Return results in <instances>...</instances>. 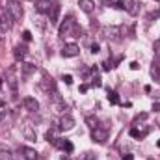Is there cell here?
<instances>
[{"mask_svg": "<svg viewBox=\"0 0 160 160\" xmlns=\"http://www.w3.org/2000/svg\"><path fill=\"white\" fill-rule=\"evenodd\" d=\"M82 36V28L77 24V21L73 17L63 19V22L60 24V38H80Z\"/></svg>", "mask_w": 160, "mask_h": 160, "instance_id": "obj_1", "label": "cell"}, {"mask_svg": "<svg viewBox=\"0 0 160 160\" xmlns=\"http://www.w3.org/2000/svg\"><path fill=\"white\" fill-rule=\"evenodd\" d=\"M6 9H8V13L13 17V21H21V19H22V15H24L22 6H21V2H19V0H8Z\"/></svg>", "mask_w": 160, "mask_h": 160, "instance_id": "obj_2", "label": "cell"}, {"mask_svg": "<svg viewBox=\"0 0 160 160\" xmlns=\"http://www.w3.org/2000/svg\"><path fill=\"white\" fill-rule=\"evenodd\" d=\"M91 140L97 142V143H104L108 140V127H106V123L91 128Z\"/></svg>", "mask_w": 160, "mask_h": 160, "instance_id": "obj_3", "label": "cell"}, {"mask_svg": "<svg viewBox=\"0 0 160 160\" xmlns=\"http://www.w3.org/2000/svg\"><path fill=\"white\" fill-rule=\"evenodd\" d=\"M15 71H17V67H9L6 71V82H8V86L13 93H17V86H19V78L15 77Z\"/></svg>", "mask_w": 160, "mask_h": 160, "instance_id": "obj_4", "label": "cell"}, {"mask_svg": "<svg viewBox=\"0 0 160 160\" xmlns=\"http://www.w3.org/2000/svg\"><path fill=\"white\" fill-rule=\"evenodd\" d=\"M101 34H102V38L108 41H118L121 36V30L118 26H106V28H102L101 30Z\"/></svg>", "mask_w": 160, "mask_h": 160, "instance_id": "obj_5", "label": "cell"}, {"mask_svg": "<svg viewBox=\"0 0 160 160\" xmlns=\"http://www.w3.org/2000/svg\"><path fill=\"white\" fill-rule=\"evenodd\" d=\"M39 89L41 91H45V93H52V91H56V82L50 78V77H47V75H43V78L39 80Z\"/></svg>", "mask_w": 160, "mask_h": 160, "instance_id": "obj_6", "label": "cell"}, {"mask_svg": "<svg viewBox=\"0 0 160 160\" xmlns=\"http://www.w3.org/2000/svg\"><path fill=\"white\" fill-rule=\"evenodd\" d=\"M78 54H80V47L75 45V43H69V45H65V47L62 48V56H63V58H75V56H78Z\"/></svg>", "mask_w": 160, "mask_h": 160, "instance_id": "obj_7", "label": "cell"}, {"mask_svg": "<svg viewBox=\"0 0 160 160\" xmlns=\"http://www.w3.org/2000/svg\"><path fill=\"white\" fill-rule=\"evenodd\" d=\"M11 21H13V17L8 13V9L2 11L0 13V30L2 32H9L11 30Z\"/></svg>", "mask_w": 160, "mask_h": 160, "instance_id": "obj_8", "label": "cell"}, {"mask_svg": "<svg viewBox=\"0 0 160 160\" xmlns=\"http://www.w3.org/2000/svg\"><path fill=\"white\" fill-rule=\"evenodd\" d=\"M121 4H123V9H125L128 15H132V17L138 15L140 8H138V2H136V0H121Z\"/></svg>", "mask_w": 160, "mask_h": 160, "instance_id": "obj_9", "label": "cell"}, {"mask_svg": "<svg viewBox=\"0 0 160 160\" xmlns=\"http://www.w3.org/2000/svg\"><path fill=\"white\" fill-rule=\"evenodd\" d=\"M73 128H75V119L69 114H65V116L60 118V130L67 132V130H73Z\"/></svg>", "mask_w": 160, "mask_h": 160, "instance_id": "obj_10", "label": "cell"}, {"mask_svg": "<svg viewBox=\"0 0 160 160\" xmlns=\"http://www.w3.org/2000/svg\"><path fill=\"white\" fill-rule=\"evenodd\" d=\"M22 106H24L28 112H38V110H39V102H38L34 97H24V99H22Z\"/></svg>", "mask_w": 160, "mask_h": 160, "instance_id": "obj_11", "label": "cell"}, {"mask_svg": "<svg viewBox=\"0 0 160 160\" xmlns=\"http://www.w3.org/2000/svg\"><path fill=\"white\" fill-rule=\"evenodd\" d=\"M22 136H24V140H28V142H36V140H38L34 127H32V125H28V123L22 127Z\"/></svg>", "mask_w": 160, "mask_h": 160, "instance_id": "obj_12", "label": "cell"}, {"mask_svg": "<svg viewBox=\"0 0 160 160\" xmlns=\"http://www.w3.org/2000/svg\"><path fill=\"white\" fill-rule=\"evenodd\" d=\"M52 2L50 0H39V2H36V9L39 11V13H50V9H52Z\"/></svg>", "mask_w": 160, "mask_h": 160, "instance_id": "obj_13", "label": "cell"}, {"mask_svg": "<svg viewBox=\"0 0 160 160\" xmlns=\"http://www.w3.org/2000/svg\"><path fill=\"white\" fill-rule=\"evenodd\" d=\"M78 6L84 13H91L95 9V2L93 0H78Z\"/></svg>", "mask_w": 160, "mask_h": 160, "instance_id": "obj_14", "label": "cell"}, {"mask_svg": "<svg viewBox=\"0 0 160 160\" xmlns=\"http://www.w3.org/2000/svg\"><path fill=\"white\" fill-rule=\"evenodd\" d=\"M36 69H38V67H36V65H32V63H22V65H21V73H22V77H24V78H28L32 73H36Z\"/></svg>", "mask_w": 160, "mask_h": 160, "instance_id": "obj_15", "label": "cell"}, {"mask_svg": "<svg viewBox=\"0 0 160 160\" xmlns=\"http://www.w3.org/2000/svg\"><path fill=\"white\" fill-rule=\"evenodd\" d=\"M58 130H60V127H52V128L47 130V136H45V138H47L48 143H54V142L58 140Z\"/></svg>", "mask_w": 160, "mask_h": 160, "instance_id": "obj_16", "label": "cell"}, {"mask_svg": "<svg viewBox=\"0 0 160 160\" xmlns=\"http://www.w3.org/2000/svg\"><path fill=\"white\" fill-rule=\"evenodd\" d=\"M13 54H15V58H17V60H22V58L28 54V48H26L24 45H17V47L13 48Z\"/></svg>", "mask_w": 160, "mask_h": 160, "instance_id": "obj_17", "label": "cell"}, {"mask_svg": "<svg viewBox=\"0 0 160 160\" xmlns=\"http://www.w3.org/2000/svg\"><path fill=\"white\" fill-rule=\"evenodd\" d=\"M11 155H13V151L8 145L0 143V160H11Z\"/></svg>", "mask_w": 160, "mask_h": 160, "instance_id": "obj_18", "label": "cell"}, {"mask_svg": "<svg viewBox=\"0 0 160 160\" xmlns=\"http://www.w3.org/2000/svg\"><path fill=\"white\" fill-rule=\"evenodd\" d=\"M58 13H60V6L54 4L52 9H50V13H48V17H50V24H56V22H58Z\"/></svg>", "mask_w": 160, "mask_h": 160, "instance_id": "obj_19", "label": "cell"}, {"mask_svg": "<svg viewBox=\"0 0 160 160\" xmlns=\"http://www.w3.org/2000/svg\"><path fill=\"white\" fill-rule=\"evenodd\" d=\"M22 153L28 160H38V153L32 149V147H22Z\"/></svg>", "mask_w": 160, "mask_h": 160, "instance_id": "obj_20", "label": "cell"}, {"mask_svg": "<svg viewBox=\"0 0 160 160\" xmlns=\"http://www.w3.org/2000/svg\"><path fill=\"white\" fill-rule=\"evenodd\" d=\"M108 101H110L112 104H119V95H118V91L108 89Z\"/></svg>", "mask_w": 160, "mask_h": 160, "instance_id": "obj_21", "label": "cell"}, {"mask_svg": "<svg viewBox=\"0 0 160 160\" xmlns=\"http://www.w3.org/2000/svg\"><path fill=\"white\" fill-rule=\"evenodd\" d=\"M77 160H97V155H95V153H91V151H86V153L78 155V158H77Z\"/></svg>", "mask_w": 160, "mask_h": 160, "instance_id": "obj_22", "label": "cell"}, {"mask_svg": "<svg viewBox=\"0 0 160 160\" xmlns=\"http://www.w3.org/2000/svg\"><path fill=\"white\" fill-rule=\"evenodd\" d=\"M86 123H88V127H91V128L99 127V119H97L95 116H88V118H86Z\"/></svg>", "mask_w": 160, "mask_h": 160, "instance_id": "obj_23", "label": "cell"}, {"mask_svg": "<svg viewBox=\"0 0 160 160\" xmlns=\"http://www.w3.org/2000/svg\"><path fill=\"white\" fill-rule=\"evenodd\" d=\"M151 77L155 80H160V67L157 63H153V67H151Z\"/></svg>", "mask_w": 160, "mask_h": 160, "instance_id": "obj_24", "label": "cell"}, {"mask_svg": "<svg viewBox=\"0 0 160 160\" xmlns=\"http://www.w3.org/2000/svg\"><path fill=\"white\" fill-rule=\"evenodd\" d=\"M11 160H28L24 157V153H22V149H19V151H15L13 155H11Z\"/></svg>", "mask_w": 160, "mask_h": 160, "instance_id": "obj_25", "label": "cell"}, {"mask_svg": "<svg viewBox=\"0 0 160 160\" xmlns=\"http://www.w3.org/2000/svg\"><path fill=\"white\" fill-rule=\"evenodd\" d=\"M128 134H130L132 138H143V136L147 134V130H145V132H140L138 128H130V132H128Z\"/></svg>", "mask_w": 160, "mask_h": 160, "instance_id": "obj_26", "label": "cell"}, {"mask_svg": "<svg viewBox=\"0 0 160 160\" xmlns=\"http://www.w3.org/2000/svg\"><path fill=\"white\" fill-rule=\"evenodd\" d=\"M89 50H91L93 54H97V52L101 50V45H99V43H91V47H89Z\"/></svg>", "mask_w": 160, "mask_h": 160, "instance_id": "obj_27", "label": "cell"}, {"mask_svg": "<svg viewBox=\"0 0 160 160\" xmlns=\"http://www.w3.org/2000/svg\"><path fill=\"white\" fill-rule=\"evenodd\" d=\"M101 65H102V71H110V69H112V67H114V65H112V63H110V60H106V62H102V63H101Z\"/></svg>", "mask_w": 160, "mask_h": 160, "instance_id": "obj_28", "label": "cell"}, {"mask_svg": "<svg viewBox=\"0 0 160 160\" xmlns=\"http://www.w3.org/2000/svg\"><path fill=\"white\" fill-rule=\"evenodd\" d=\"M22 39L26 41V43L32 41V34H30V30H24V32H22Z\"/></svg>", "mask_w": 160, "mask_h": 160, "instance_id": "obj_29", "label": "cell"}, {"mask_svg": "<svg viewBox=\"0 0 160 160\" xmlns=\"http://www.w3.org/2000/svg\"><path fill=\"white\" fill-rule=\"evenodd\" d=\"M91 86L101 88V86H102V82H101V78H99V77H93V80H91Z\"/></svg>", "mask_w": 160, "mask_h": 160, "instance_id": "obj_30", "label": "cell"}, {"mask_svg": "<svg viewBox=\"0 0 160 160\" xmlns=\"http://www.w3.org/2000/svg\"><path fill=\"white\" fill-rule=\"evenodd\" d=\"M36 24L39 26V30H45V19H41V17H38V19H36Z\"/></svg>", "mask_w": 160, "mask_h": 160, "instance_id": "obj_31", "label": "cell"}, {"mask_svg": "<svg viewBox=\"0 0 160 160\" xmlns=\"http://www.w3.org/2000/svg\"><path fill=\"white\" fill-rule=\"evenodd\" d=\"M63 82H65L67 86H71V84H73V77H71V75H63Z\"/></svg>", "mask_w": 160, "mask_h": 160, "instance_id": "obj_32", "label": "cell"}, {"mask_svg": "<svg viewBox=\"0 0 160 160\" xmlns=\"http://www.w3.org/2000/svg\"><path fill=\"white\" fill-rule=\"evenodd\" d=\"M155 54H157V56L160 58V39L155 41Z\"/></svg>", "mask_w": 160, "mask_h": 160, "instance_id": "obj_33", "label": "cell"}, {"mask_svg": "<svg viewBox=\"0 0 160 160\" xmlns=\"http://www.w3.org/2000/svg\"><path fill=\"white\" fill-rule=\"evenodd\" d=\"M130 69H132V71H138V69H140V63H138V62H132V63H130Z\"/></svg>", "mask_w": 160, "mask_h": 160, "instance_id": "obj_34", "label": "cell"}, {"mask_svg": "<svg viewBox=\"0 0 160 160\" xmlns=\"http://www.w3.org/2000/svg\"><path fill=\"white\" fill-rule=\"evenodd\" d=\"M78 89H80V93H86V91L89 89V86H88V84H82V86H80Z\"/></svg>", "mask_w": 160, "mask_h": 160, "instance_id": "obj_35", "label": "cell"}, {"mask_svg": "<svg viewBox=\"0 0 160 160\" xmlns=\"http://www.w3.org/2000/svg\"><path fill=\"white\" fill-rule=\"evenodd\" d=\"M121 160H134V155H130V153H127V155H123Z\"/></svg>", "mask_w": 160, "mask_h": 160, "instance_id": "obj_36", "label": "cell"}, {"mask_svg": "<svg viewBox=\"0 0 160 160\" xmlns=\"http://www.w3.org/2000/svg\"><path fill=\"white\" fill-rule=\"evenodd\" d=\"M153 110H155V112H160V104H158V102H157V104H153Z\"/></svg>", "mask_w": 160, "mask_h": 160, "instance_id": "obj_37", "label": "cell"}, {"mask_svg": "<svg viewBox=\"0 0 160 160\" xmlns=\"http://www.w3.org/2000/svg\"><path fill=\"white\" fill-rule=\"evenodd\" d=\"M4 106H6V101H4V99H0V108H4Z\"/></svg>", "mask_w": 160, "mask_h": 160, "instance_id": "obj_38", "label": "cell"}, {"mask_svg": "<svg viewBox=\"0 0 160 160\" xmlns=\"http://www.w3.org/2000/svg\"><path fill=\"white\" fill-rule=\"evenodd\" d=\"M60 160H71V158H69L67 155H63V157H62V158H60Z\"/></svg>", "mask_w": 160, "mask_h": 160, "instance_id": "obj_39", "label": "cell"}, {"mask_svg": "<svg viewBox=\"0 0 160 160\" xmlns=\"http://www.w3.org/2000/svg\"><path fill=\"white\" fill-rule=\"evenodd\" d=\"M157 145H158V147H160V140H158V142H157Z\"/></svg>", "mask_w": 160, "mask_h": 160, "instance_id": "obj_40", "label": "cell"}, {"mask_svg": "<svg viewBox=\"0 0 160 160\" xmlns=\"http://www.w3.org/2000/svg\"><path fill=\"white\" fill-rule=\"evenodd\" d=\"M149 160H155V158H149Z\"/></svg>", "mask_w": 160, "mask_h": 160, "instance_id": "obj_41", "label": "cell"}, {"mask_svg": "<svg viewBox=\"0 0 160 160\" xmlns=\"http://www.w3.org/2000/svg\"><path fill=\"white\" fill-rule=\"evenodd\" d=\"M157 2H158V0H157Z\"/></svg>", "mask_w": 160, "mask_h": 160, "instance_id": "obj_42", "label": "cell"}]
</instances>
